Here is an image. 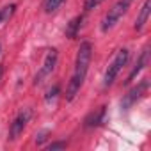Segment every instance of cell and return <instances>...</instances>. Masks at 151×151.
<instances>
[{
    "instance_id": "6da1fadb",
    "label": "cell",
    "mask_w": 151,
    "mask_h": 151,
    "mask_svg": "<svg viewBox=\"0 0 151 151\" xmlns=\"http://www.w3.org/2000/svg\"><path fill=\"white\" fill-rule=\"evenodd\" d=\"M91 57H93V46L91 43L84 41L77 52V59H75V69H73V75H71V80L68 84V89H66V100L71 101L75 100V96L78 94L80 87L84 86V80H86V75H87V69H89V64H91Z\"/></svg>"
},
{
    "instance_id": "7a4b0ae2",
    "label": "cell",
    "mask_w": 151,
    "mask_h": 151,
    "mask_svg": "<svg viewBox=\"0 0 151 151\" xmlns=\"http://www.w3.org/2000/svg\"><path fill=\"white\" fill-rule=\"evenodd\" d=\"M132 2H133V0H117V2L109 9V13L105 14L103 22H101V30H103V32L110 30V29L124 16V13H126V11L130 9V6H132Z\"/></svg>"
},
{
    "instance_id": "3957f363",
    "label": "cell",
    "mask_w": 151,
    "mask_h": 151,
    "mask_svg": "<svg viewBox=\"0 0 151 151\" xmlns=\"http://www.w3.org/2000/svg\"><path fill=\"white\" fill-rule=\"evenodd\" d=\"M128 57H130V52H128L126 48H123V50L117 52V55L114 57V60L109 64V68H107V71H105V77H103V86H105V87H109V86L114 84V80H116L117 75H119V71H121L123 66L128 62Z\"/></svg>"
},
{
    "instance_id": "277c9868",
    "label": "cell",
    "mask_w": 151,
    "mask_h": 151,
    "mask_svg": "<svg viewBox=\"0 0 151 151\" xmlns=\"http://www.w3.org/2000/svg\"><path fill=\"white\" fill-rule=\"evenodd\" d=\"M30 116H32V110H30V109H22V110L18 112V116L14 117V121H13V124H11V132H9V139H11V140H16V139L23 133V130H25V126H27Z\"/></svg>"
},
{
    "instance_id": "5b68a950",
    "label": "cell",
    "mask_w": 151,
    "mask_h": 151,
    "mask_svg": "<svg viewBox=\"0 0 151 151\" xmlns=\"http://www.w3.org/2000/svg\"><path fill=\"white\" fill-rule=\"evenodd\" d=\"M57 66V50H48V53L45 55V60H43V66L39 69V73L36 75V84H41L48 75H52V71L55 69Z\"/></svg>"
},
{
    "instance_id": "8992f818",
    "label": "cell",
    "mask_w": 151,
    "mask_h": 151,
    "mask_svg": "<svg viewBox=\"0 0 151 151\" xmlns=\"http://www.w3.org/2000/svg\"><path fill=\"white\" fill-rule=\"evenodd\" d=\"M146 89H147V80H142L139 86H135L133 89H130V93L124 96V100H123V103H121V107L123 109H128V107H132L144 93H146Z\"/></svg>"
},
{
    "instance_id": "52a82bcc",
    "label": "cell",
    "mask_w": 151,
    "mask_h": 151,
    "mask_svg": "<svg viewBox=\"0 0 151 151\" xmlns=\"http://www.w3.org/2000/svg\"><path fill=\"white\" fill-rule=\"evenodd\" d=\"M149 11H151V0H146V2H144V6L140 7V13H139L137 20H135V25H133L137 30H140V29L146 25V22H147V16H149Z\"/></svg>"
},
{
    "instance_id": "ba28073f",
    "label": "cell",
    "mask_w": 151,
    "mask_h": 151,
    "mask_svg": "<svg viewBox=\"0 0 151 151\" xmlns=\"http://www.w3.org/2000/svg\"><path fill=\"white\" fill-rule=\"evenodd\" d=\"M146 62H147V48H146V50H144V52L140 53V57H139V60L135 62V68H133V69H132V73L128 75V80H126V84H130V82H132V80H133V78L137 77V75H139V73H140V71L144 69V66H146Z\"/></svg>"
},
{
    "instance_id": "9c48e42d",
    "label": "cell",
    "mask_w": 151,
    "mask_h": 151,
    "mask_svg": "<svg viewBox=\"0 0 151 151\" xmlns=\"http://www.w3.org/2000/svg\"><path fill=\"white\" fill-rule=\"evenodd\" d=\"M103 116H105V107H101L100 110L93 112V114L86 119V126H87V128H91V126H98V124L103 121Z\"/></svg>"
},
{
    "instance_id": "30bf717a",
    "label": "cell",
    "mask_w": 151,
    "mask_h": 151,
    "mask_svg": "<svg viewBox=\"0 0 151 151\" xmlns=\"http://www.w3.org/2000/svg\"><path fill=\"white\" fill-rule=\"evenodd\" d=\"M14 9H16V6H14V4H9V6H6V7L0 9V23H6V22L13 16Z\"/></svg>"
},
{
    "instance_id": "8fae6325",
    "label": "cell",
    "mask_w": 151,
    "mask_h": 151,
    "mask_svg": "<svg viewBox=\"0 0 151 151\" xmlns=\"http://www.w3.org/2000/svg\"><path fill=\"white\" fill-rule=\"evenodd\" d=\"M64 2V0H46L45 2V11L46 13H53L60 7V4Z\"/></svg>"
},
{
    "instance_id": "7c38bea8",
    "label": "cell",
    "mask_w": 151,
    "mask_h": 151,
    "mask_svg": "<svg viewBox=\"0 0 151 151\" xmlns=\"http://www.w3.org/2000/svg\"><path fill=\"white\" fill-rule=\"evenodd\" d=\"M82 23V16H78V18H75L71 23H69V29L66 30V34L69 36V37H73L75 36V32H77V29H78V25Z\"/></svg>"
},
{
    "instance_id": "4fadbf2b",
    "label": "cell",
    "mask_w": 151,
    "mask_h": 151,
    "mask_svg": "<svg viewBox=\"0 0 151 151\" xmlns=\"http://www.w3.org/2000/svg\"><path fill=\"white\" fill-rule=\"evenodd\" d=\"M101 2H105V0H86V2H84V7H86V11H91V9H94V7H98Z\"/></svg>"
},
{
    "instance_id": "5bb4252c",
    "label": "cell",
    "mask_w": 151,
    "mask_h": 151,
    "mask_svg": "<svg viewBox=\"0 0 151 151\" xmlns=\"http://www.w3.org/2000/svg\"><path fill=\"white\" fill-rule=\"evenodd\" d=\"M64 147H66V142H52V144L46 146L48 151H53V149H64Z\"/></svg>"
},
{
    "instance_id": "9a60e30c",
    "label": "cell",
    "mask_w": 151,
    "mask_h": 151,
    "mask_svg": "<svg viewBox=\"0 0 151 151\" xmlns=\"http://www.w3.org/2000/svg\"><path fill=\"white\" fill-rule=\"evenodd\" d=\"M46 135H48V130L39 132V133L36 135V142H37V144H43V142H45V139H46Z\"/></svg>"
},
{
    "instance_id": "2e32d148",
    "label": "cell",
    "mask_w": 151,
    "mask_h": 151,
    "mask_svg": "<svg viewBox=\"0 0 151 151\" xmlns=\"http://www.w3.org/2000/svg\"><path fill=\"white\" fill-rule=\"evenodd\" d=\"M57 93H59V86H55L53 89H50V91H48V94H46V100H50V98H53V96H55Z\"/></svg>"
},
{
    "instance_id": "e0dca14e",
    "label": "cell",
    "mask_w": 151,
    "mask_h": 151,
    "mask_svg": "<svg viewBox=\"0 0 151 151\" xmlns=\"http://www.w3.org/2000/svg\"><path fill=\"white\" fill-rule=\"evenodd\" d=\"M2 73H4V66L0 64V78H2Z\"/></svg>"
}]
</instances>
